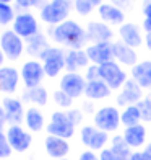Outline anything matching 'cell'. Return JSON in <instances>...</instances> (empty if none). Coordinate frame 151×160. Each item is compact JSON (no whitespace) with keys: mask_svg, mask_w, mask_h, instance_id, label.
<instances>
[{"mask_svg":"<svg viewBox=\"0 0 151 160\" xmlns=\"http://www.w3.org/2000/svg\"><path fill=\"white\" fill-rule=\"evenodd\" d=\"M50 38L55 44L65 46L68 49H83L88 46V34L86 28H83L75 20H65L63 23L52 26Z\"/></svg>","mask_w":151,"mask_h":160,"instance_id":"1","label":"cell"},{"mask_svg":"<svg viewBox=\"0 0 151 160\" xmlns=\"http://www.w3.org/2000/svg\"><path fill=\"white\" fill-rule=\"evenodd\" d=\"M71 12L70 0H49L39 10V18L49 26H57L68 20Z\"/></svg>","mask_w":151,"mask_h":160,"instance_id":"2","label":"cell"},{"mask_svg":"<svg viewBox=\"0 0 151 160\" xmlns=\"http://www.w3.org/2000/svg\"><path fill=\"white\" fill-rule=\"evenodd\" d=\"M93 124L96 128L106 131V132H117L122 121H120V110L117 105H104L93 113Z\"/></svg>","mask_w":151,"mask_h":160,"instance_id":"3","label":"cell"},{"mask_svg":"<svg viewBox=\"0 0 151 160\" xmlns=\"http://www.w3.org/2000/svg\"><path fill=\"white\" fill-rule=\"evenodd\" d=\"M39 61L42 62L47 78H55L65 70V52L59 46H49L39 56Z\"/></svg>","mask_w":151,"mask_h":160,"instance_id":"4","label":"cell"},{"mask_svg":"<svg viewBox=\"0 0 151 160\" xmlns=\"http://www.w3.org/2000/svg\"><path fill=\"white\" fill-rule=\"evenodd\" d=\"M46 132L49 136H57L62 139H71L76 132V128L73 126V122L68 119L67 111L63 110H55L50 113V121L46 126Z\"/></svg>","mask_w":151,"mask_h":160,"instance_id":"5","label":"cell"},{"mask_svg":"<svg viewBox=\"0 0 151 160\" xmlns=\"http://www.w3.org/2000/svg\"><path fill=\"white\" fill-rule=\"evenodd\" d=\"M80 142L88 150L101 152L107 147V144H111V137L109 132L96 128L94 124H85L80 128Z\"/></svg>","mask_w":151,"mask_h":160,"instance_id":"6","label":"cell"},{"mask_svg":"<svg viewBox=\"0 0 151 160\" xmlns=\"http://www.w3.org/2000/svg\"><path fill=\"white\" fill-rule=\"evenodd\" d=\"M0 49L8 61H18L26 51V42L13 30H5L0 34Z\"/></svg>","mask_w":151,"mask_h":160,"instance_id":"7","label":"cell"},{"mask_svg":"<svg viewBox=\"0 0 151 160\" xmlns=\"http://www.w3.org/2000/svg\"><path fill=\"white\" fill-rule=\"evenodd\" d=\"M7 139H8L13 152L18 154H25L31 149L33 145V132H30L28 129H25L21 124H11L7 128L5 131Z\"/></svg>","mask_w":151,"mask_h":160,"instance_id":"8","label":"cell"},{"mask_svg":"<svg viewBox=\"0 0 151 160\" xmlns=\"http://www.w3.org/2000/svg\"><path fill=\"white\" fill-rule=\"evenodd\" d=\"M20 75L25 88H34V87L42 85V80L46 78V72L39 59H30L21 65Z\"/></svg>","mask_w":151,"mask_h":160,"instance_id":"9","label":"cell"},{"mask_svg":"<svg viewBox=\"0 0 151 160\" xmlns=\"http://www.w3.org/2000/svg\"><path fill=\"white\" fill-rule=\"evenodd\" d=\"M128 78L130 77L127 75V72L122 69V65L116 61L101 65V80H104L112 92L120 90Z\"/></svg>","mask_w":151,"mask_h":160,"instance_id":"10","label":"cell"},{"mask_svg":"<svg viewBox=\"0 0 151 160\" xmlns=\"http://www.w3.org/2000/svg\"><path fill=\"white\" fill-rule=\"evenodd\" d=\"M86 83L88 82H86L85 75L80 74V72H65L59 80V88L68 93L73 100H76L85 97Z\"/></svg>","mask_w":151,"mask_h":160,"instance_id":"11","label":"cell"},{"mask_svg":"<svg viewBox=\"0 0 151 160\" xmlns=\"http://www.w3.org/2000/svg\"><path fill=\"white\" fill-rule=\"evenodd\" d=\"M11 30L18 36H21L23 39H30L33 36L39 34V23L33 13L23 12V13H18L16 15L15 21L11 23Z\"/></svg>","mask_w":151,"mask_h":160,"instance_id":"12","label":"cell"},{"mask_svg":"<svg viewBox=\"0 0 151 160\" xmlns=\"http://www.w3.org/2000/svg\"><path fill=\"white\" fill-rule=\"evenodd\" d=\"M140 100H143V88L133 78H128L125 82V85L119 90L116 103L119 108H125L130 105H136Z\"/></svg>","mask_w":151,"mask_h":160,"instance_id":"13","label":"cell"},{"mask_svg":"<svg viewBox=\"0 0 151 160\" xmlns=\"http://www.w3.org/2000/svg\"><path fill=\"white\" fill-rule=\"evenodd\" d=\"M85 49H86V54H88L91 64L104 65L107 62L114 61L112 42H94V44H88Z\"/></svg>","mask_w":151,"mask_h":160,"instance_id":"14","label":"cell"},{"mask_svg":"<svg viewBox=\"0 0 151 160\" xmlns=\"http://www.w3.org/2000/svg\"><path fill=\"white\" fill-rule=\"evenodd\" d=\"M21 82L20 70L11 67V65H3L0 67V93L3 95H13L18 90V85Z\"/></svg>","mask_w":151,"mask_h":160,"instance_id":"15","label":"cell"},{"mask_svg":"<svg viewBox=\"0 0 151 160\" xmlns=\"http://www.w3.org/2000/svg\"><path fill=\"white\" fill-rule=\"evenodd\" d=\"M112 48H114V61L119 62L120 65H124V67H133L136 65L140 61H138V52H136V49L125 44V42H122L120 39L119 41H114L112 42Z\"/></svg>","mask_w":151,"mask_h":160,"instance_id":"16","label":"cell"},{"mask_svg":"<svg viewBox=\"0 0 151 160\" xmlns=\"http://www.w3.org/2000/svg\"><path fill=\"white\" fill-rule=\"evenodd\" d=\"M44 150L47 157L59 160V158H67L70 154V142L67 139H62V137L57 136H46L44 139Z\"/></svg>","mask_w":151,"mask_h":160,"instance_id":"17","label":"cell"},{"mask_svg":"<svg viewBox=\"0 0 151 160\" xmlns=\"http://www.w3.org/2000/svg\"><path fill=\"white\" fill-rule=\"evenodd\" d=\"M2 106L5 108L7 122H8V126L25 122V113H26V110H25L23 101H21V100H18L15 97H3Z\"/></svg>","mask_w":151,"mask_h":160,"instance_id":"18","label":"cell"},{"mask_svg":"<svg viewBox=\"0 0 151 160\" xmlns=\"http://www.w3.org/2000/svg\"><path fill=\"white\" fill-rule=\"evenodd\" d=\"M86 34H88L89 44L94 42H112L114 33L111 26L104 21H89L86 25Z\"/></svg>","mask_w":151,"mask_h":160,"instance_id":"19","label":"cell"},{"mask_svg":"<svg viewBox=\"0 0 151 160\" xmlns=\"http://www.w3.org/2000/svg\"><path fill=\"white\" fill-rule=\"evenodd\" d=\"M122 136L127 141V144L132 147V150H140L146 145L148 131H146V126L143 122H140V124H135V126L124 128Z\"/></svg>","mask_w":151,"mask_h":160,"instance_id":"20","label":"cell"},{"mask_svg":"<svg viewBox=\"0 0 151 160\" xmlns=\"http://www.w3.org/2000/svg\"><path fill=\"white\" fill-rule=\"evenodd\" d=\"M119 39L136 49L145 42V36L141 33V28L136 23L127 21V23H124L122 26H119Z\"/></svg>","mask_w":151,"mask_h":160,"instance_id":"21","label":"cell"},{"mask_svg":"<svg viewBox=\"0 0 151 160\" xmlns=\"http://www.w3.org/2000/svg\"><path fill=\"white\" fill-rule=\"evenodd\" d=\"M91 64L86 49H68L65 52V72H80L86 70Z\"/></svg>","mask_w":151,"mask_h":160,"instance_id":"22","label":"cell"},{"mask_svg":"<svg viewBox=\"0 0 151 160\" xmlns=\"http://www.w3.org/2000/svg\"><path fill=\"white\" fill-rule=\"evenodd\" d=\"M98 13L101 21H104L109 26H122L125 23V12L120 10L116 5H112L111 2L101 5L98 8Z\"/></svg>","mask_w":151,"mask_h":160,"instance_id":"23","label":"cell"},{"mask_svg":"<svg viewBox=\"0 0 151 160\" xmlns=\"http://www.w3.org/2000/svg\"><path fill=\"white\" fill-rule=\"evenodd\" d=\"M130 78H133L143 90L151 88V59L140 61L130 69Z\"/></svg>","mask_w":151,"mask_h":160,"instance_id":"24","label":"cell"},{"mask_svg":"<svg viewBox=\"0 0 151 160\" xmlns=\"http://www.w3.org/2000/svg\"><path fill=\"white\" fill-rule=\"evenodd\" d=\"M25 126L26 129L33 134H38L41 131L46 129V118L42 111L39 110L38 106H30L26 108V113H25Z\"/></svg>","mask_w":151,"mask_h":160,"instance_id":"25","label":"cell"},{"mask_svg":"<svg viewBox=\"0 0 151 160\" xmlns=\"http://www.w3.org/2000/svg\"><path fill=\"white\" fill-rule=\"evenodd\" d=\"M112 95V90L109 88L104 80H94V82H88L86 83V90H85V98L89 101H99V100H106Z\"/></svg>","mask_w":151,"mask_h":160,"instance_id":"26","label":"cell"},{"mask_svg":"<svg viewBox=\"0 0 151 160\" xmlns=\"http://www.w3.org/2000/svg\"><path fill=\"white\" fill-rule=\"evenodd\" d=\"M49 92L46 87H34V88H25V93H23V98L30 103L31 106H46L49 103Z\"/></svg>","mask_w":151,"mask_h":160,"instance_id":"27","label":"cell"},{"mask_svg":"<svg viewBox=\"0 0 151 160\" xmlns=\"http://www.w3.org/2000/svg\"><path fill=\"white\" fill-rule=\"evenodd\" d=\"M109 147L112 149V152L117 155L119 160H130L133 150L132 147L127 144V141L124 139V136L122 134H116L114 137H111V144Z\"/></svg>","mask_w":151,"mask_h":160,"instance_id":"28","label":"cell"},{"mask_svg":"<svg viewBox=\"0 0 151 160\" xmlns=\"http://www.w3.org/2000/svg\"><path fill=\"white\" fill-rule=\"evenodd\" d=\"M49 48V42L46 39L44 34H36L33 38L28 39V44H26V52L30 54L33 59H39V56L44 52V51Z\"/></svg>","mask_w":151,"mask_h":160,"instance_id":"29","label":"cell"},{"mask_svg":"<svg viewBox=\"0 0 151 160\" xmlns=\"http://www.w3.org/2000/svg\"><path fill=\"white\" fill-rule=\"evenodd\" d=\"M120 121H122V124H124V128L140 124V122H141V113L138 110V105H130V106L122 108Z\"/></svg>","mask_w":151,"mask_h":160,"instance_id":"30","label":"cell"},{"mask_svg":"<svg viewBox=\"0 0 151 160\" xmlns=\"http://www.w3.org/2000/svg\"><path fill=\"white\" fill-rule=\"evenodd\" d=\"M50 97H52L54 105L59 108V110L67 111V110H70V108H73V98H71L68 93H65L63 90H60V88H55Z\"/></svg>","mask_w":151,"mask_h":160,"instance_id":"31","label":"cell"},{"mask_svg":"<svg viewBox=\"0 0 151 160\" xmlns=\"http://www.w3.org/2000/svg\"><path fill=\"white\" fill-rule=\"evenodd\" d=\"M15 18H16L15 10H13V7L10 3H0V25L7 26V25L13 23Z\"/></svg>","mask_w":151,"mask_h":160,"instance_id":"32","label":"cell"},{"mask_svg":"<svg viewBox=\"0 0 151 160\" xmlns=\"http://www.w3.org/2000/svg\"><path fill=\"white\" fill-rule=\"evenodd\" d=\"M136 105L141 113V122H151V97H143Z\"/></svg>","mask_w":151,"mask_h":160,"instance_id":"33","label":"cell"},{"mask_svg":"<svg viewBox=\"0 0 151 160\" xmlns=\"http://www.w3.org/2000/svg\"><path fill=\"white\" fill-rule=\"evenodd\" d=\"M73 8L80 17H88L93 13V10H94V5H93L89 0H75Z\"/></svg>","mask_w":151,"mask_h":160,"instance_id":"34","label":"cell"},{"mask_svg":"<svg viewBox=\"0 0 151 160\" xmlns=\"http://www.w3.org/2000/svg\"><path fill=\"white\" fill-rule=\"evenodd\" d=\"M141 13H143L141 28L145 30V33H151V0H145V2H143Z\"/></svg>","mask_w":151,"mask_h":160,"instance_id":"35","label":"cell"},{"mask_svg":"<svg viewBox=\"0 0 151 160\" xmlns=\"http://www.w3.org/2000/svg\"><path fill=\"white\" fill-rule=\"evenodd\" d=\"M11 154H13V149H11L8 139H7V134L3 131V132H0V160L10 158Z\"/></svg>","mask_w":151,"mask_h":160,"instance_id":"36","label":"cell"},{"mask_svg":"<svg viewBox=\"0 0 151 160\" xmlns=\"http://www.w3.org/2000/svg\"><path fill=\"white\" fill-rule=\"evenodd\" d=\"M67 114H68V119L73 122V126H75V128L83 126L85 111L81 110V108H70V110H67Z\"/></svg>","mask_w":151,"mask_h":160,"instance_id":"37","label":"cell"},{"mask_svg":"<svg viewBox=\"0 0 151 160\" xmlns=\"http://www.w3.org/2000/svg\"><path fill=\"white\" fill-rule=\"evenodd\" d=\"M85 78H86V82H94V80H101V65L89 64L88 69L85 70Z\"/></svg>","mask_w":151,"mask_h":160,"instance_id":"38","label":"cell"},{"mask_svg":"<svg viewBox=\"0 0 151 160\" xmlns=\"http://www.w3.org/2000/svg\"><path fill=\"white\" fill-rule=\"evenodd\" d=\"M76 160H99V154H96L94 150H88L85 149L83 152L78 154V158Z\"/></svg>","mask_w":151,"mask_h":160,"instance_id":"39","label":"cell"},{"mask_svg":"<svg viewBox=\"0 0 151 160\" xmlns=\"http://www.w3.org/2000/svg\"><path fill=\"white\" fill-rule=\"evenodd\" d=\"M99 160H119V158L112 152L111 147H106V149H103V150L99 152Z\"/></svg>","mask_w":151,"mask_h":160,"instance_id":"40","label":"cell"},{"mask_svg":"<svg viewBox=\"0 0 151 160\" xmlns=\"http://www.w3.org/2000/svg\"><path fill=\"white\" fill-rule=\"evenodd\" d=\"M111 3L119 7L120 10H127V8H130V7H132L133 0H111Z\"/></svg>","mask_w":151,"mask_h":160,"instance_id":"41","label":"cell"},{"mask_svg":"<svg viewBox=\"0 0 151 160\" xmlns=\"http://www.w3.org/2000/svg\"><path fill=\"white\" fill-rule=\"evenodd\" d=\"M15 2L21 8H31V7H36L39 3V0H15Z\"/></svg>","mask_w":151,"mask_h":160,"instance_id":"42","label":"cell"},{"mask_svg":"<svg viewBox=\"0 0 151 160\" xmlns=\"http://www.w3.org/2000/svg\"><path fill=\"white\" fill-rule=\"evenodd\" d=\"M130 160H149V158L145 155V152H143V150H133Z\"/></svg>","mask_w":151,"mask_h":160,"instance_id":"43","label":"cell"},{"mask_svg":"<svg viewBox=\"0 0 151 160\" xmlns=\"http://www.w3.org/2000/svg\"><path fill=\"white\" fill-rule=\"evenodd\" d=\"M0 124H8L7 122V113H5V108L0 105Z\"/></svg>","mask_w":151,"mask_h":160,"instance_id":"44","label":"cell"},{"mask_svg":"<svg viewBox=\"0 0 151 160\" xmlns=\"http://www.w3.org/2000/svg\"><path fill=\"white\" fill-rule=\"evenodd\" d=\"M143 44L146 46V49L151 52V33H145V42Z\"/></svg>","mask_w":151,"mask_h":160,"instance_id":"45","label":"cell"},{"mask_svg":"<svg viewBox=\"0 0 151 160\" xmlns=\"http://www.w3.org/2000/svg\"><path fill=\"white\" fill-rule=\"evenodd\" d=\"M141 150L145 152V155L151 160V141H149V142H146V145H145V147H143Z\"/></svg>","mask_w":151,"mask_h":160,"instance_id":"46","label":"cell"},{"mask_svg":"<svg viewBox=\"0 0 151 160\" xmlns=\"http://www.w3.org/2000/svg\"><path fill=\"white\" fill-rule=\"evenodd\" d=\"M5 59H7V57L3 54V51L0 49V67H3V65H5Z\"/></svg>","mask_w":151,"mask_h":160,"instance_id":"47","label":"cell"},{"mask_svg":"<svg viewBox=\"0 0 151 160\" xmlns=\"http://www.w3.org/2000/svg\"><path fill=\"white\" fill-rule=\"evenodd\" d=\"M89 2H91L93 5H94V8H96V7H98V8H99V7H101V5L104 3V0H89Z\"/></svg>","mask_w":151,"mask_h":160,"instance_id":"48","label":"cell"},{"mask_svg":"<svg viewBox=\"0 0 151 160\" xmlns=\"http://www.w3.org/2000/svg\"><path fill=\"white\" fill-rule=\"evenodd\" d=\"M11 2H15V0H0V3H11Z\"/></svg>","mask_w":151,"mask_h":160,"instance_id":"49","label":"cell"},{"mask_svg":"<svg viewBox=\"0 0 151 160\" xmlns=\"http://www.w3.org/2000/svg\"><path fill=\"white\" fill-rule=\"evenodd\" d=\"M59 160H70V158H68V157H67V158H59Z\"/></svg>","mask_w":151,"mask_h":160,"instance_id":"50","label":"cell"},{"mask_svg":"<svg viewBox=\"0 0 151 160\" xmlns=\"http://www.w3.org/2000/svg\"><path fill=\"white\" fill-rule=\"evenodd\" d=\"M0 26H2V25H0Z\"/></svg>","mask_w":151,"mask_h":160,"instance_id":"51","label":"cell"}]
</instances>
